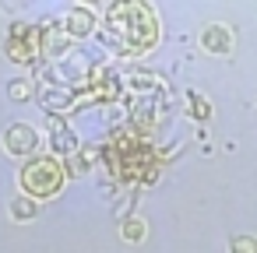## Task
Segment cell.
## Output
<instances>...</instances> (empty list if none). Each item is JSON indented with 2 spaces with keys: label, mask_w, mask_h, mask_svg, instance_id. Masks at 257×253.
Listing matches in <instances>:
<instances>
[{
  "label": "cell",
  "mask_w": 257,
  "mask_h": 253,
  "mask_svg": "<svg viewBox=\"0 0 257 253\" xmlns=\"http://www.w3.org/2000/svg\"><path fill=\"white\" fill-rule=\"evenodd\" d=\"M64 29H67V36H71V39H85V36L95 29V8H88V4L71 8V11H67Z\"/></svg>",
  "instance_id": "52a82bcc"
},
{
  "label": "cell",
  "mask_w": 257,
  "mask_h": 253,
  "mask_svg": "<svg viewBox=\"0 0 257 253\" xmlns=\"http://www.w3.org/2000/svg\"><path fill=\"white\" fill-rule=\"evenodd\" d=\"M32 92H36V88H32V81H15V85L8 88V95H11V99H29Z\"/></svg>",
  "instance_id": "2e32d148"
},
{
  "label": "cell",
  "mask_w": 257,
  "mask_h": 253,
  "mask_svg": "<svg viewBox=\"0 0 257 253\" xmlns=\"http://www.w3.org/2000/svg\"><path fill=\"white\" fill-rule=\"evenodd\" d=\"M187 106H190L187 113H190L194 120H208V116H211V106H208V99H201V95H190Z\"/></svg>",
  "instance_id": "4fadbf2b"
},
{
  "label": "cell",
  "mask_w": 257,
  "mask_h": 253,
  "mask_svg": "<svg viewBox=\"0 0 257 253\" xmlns=\"http://www.w3.org/2000/svg\"><path fill=\"white\" fill-rule=\"evenodd\" d=\"M67 43H71L67 29H60V25H43L39 29V53L43 57H60L67 50Z\"/></svg>",
  "instance_id": "ba28073f"
},
{
  "label": "cell",
  "mask_w": 257,
  "mask_h": 253,
  "mask_svg": "<svg viewBox=\"0 0 257 253\" xmlns=\"http://www.w3.org/2000/svg\"><path fill=\"white\" fill-rule=\"evenodd\" d=\"M229 46H232V36H229L225 25H208V29L201 32V50H204V53L222 57V53H229Z\"/></svg>",
  "instance_id": "9c48e42d"
},
{
  "label": "cell",
  "mask_w": 257,
  "mask_h": 253,
  "mask_svg": "<svg viewBox=\"0 0 257 253\" xmlns=\"http://www.w3.org/2000/svg\"><path fill=\"white\" fill-rule=\"evenodd\" d=\"M36 148H39L36 127H29V123H11V127L4 130V151H8L11 158H29Z\"/></svg>",
  "instance_id": "5b68a950"
},
{
  "label": "cell",
  "mask_w": 257,
  "mask_h": 253,
  "mask_svg": "<svg viewBox=\"0 0 257 253\" xmlns=\"http://www.w3.org/2000/svg\"><path fill=\"white\" fill-rule=\"evenodd\" d=\"M120 235H123V242H141V239L148 235L145 218H127V221L120 225Z\"/></svg>",
  "instance_id": "7c38bea8"
},
{
  "label": "cell",
  "mask_w": 257,
  "mask_h": 253,
  "mask_svg": "<svg viewBox=\"0 0 257 253\" xmlns=\"http://www.w3.org/2000/svg\"><path fill=\"white\" fill-rule=\"evenodd\" d=\"M8 57L15 64H29L39 57V29H25V25H15L11 29V39H8Z\"/></svg>",
  "instance_id": "277c9868"
},
{
  "label": "cell",
  "mask_w": 257,
  "mask_h": 253,
  "mask_svg": "<svg viewBox=\"0 0 257 253\" xmlns=\"http://www.w3.org/2000/svg\"><path fill=\"white\" fill-rule=\"evenodd\" d=\"M46 123H50V144H53V155H57V158H60V155H78V137H74V130H71L60 116H50Z\"/></svg>",
  "instance_id": "8992f818"
},
{
  "label": "cell",
  "mask_w": 257,
  "mask_h": 253,
  "mask_svg": "<svg viewBox=\"0 0 257 253\" xmlns=\"http://www.w3.org/2000/svg\"><path fill=\"white\" fill-rule=\"evenodd\" d=\"M102 158L106 165L113 169V176L120 183H134L145 176L148 165H155V151H152V141L138 130H116L106 148H102Z\"/></svg>",
  "instance_id": "7a4b0ae2"
},
{
  "label": "cell",
  "mask_w": 257,
  "mask_h": 253,
  "mask_svg": "<svg viewBox=\"0 0 257 253\" xmlns=\"http://www.w3.org/2000/svg\"><path fill=\"white\" fill-rule=\"evenodd\" d=\"M88 162H92V151L74 155V158H71V165H67V176H81V172H88Z\"/></svg>",
  "instance_id": "9a60e30c"
},
{
  "label": "cell",
  "mask_w": 257,
  "mask_h": 253,
  "mask_svg": "<svg viewBox=\"0 0 257 253\" xmlns=\"http://www.w3.org/2000/svg\"><path fill=\"white\" fill-rule=\"evenodd\" d=\"M64 179H67V169H64V162H60L57 155L29 158V162L22 165V172H18L22 190H25V197H32V200H50V197H57L60 186H64Z\"/></svg>",
  "instance_id": "3957f363"
},
{
  "label": "cell",
  "mask_w": 257,
  "mask_h": 253,
  "mask_svg": "<svg viewBox=\"0 0 257 253\" xmlns=\"http://www.w3.org/2000/svg\"><path fill=\"white\" fill-rule=\"evenodd\" d=\"M71 102H74V95H71V92H46V99H43V106H46V113H50V116H57V113H64V109H71Z\"/></svg>",
  "instance_id": "8fae6325"
},
{
  "label": "cell",
  "mask_w": 257,
  "mask_h": 253,
  "mask_svg": "<svg viewBox=\"0 0 257 253\" xmlns=\"http://www.w3.org/2000/svg\"><path fill=\"white\" fill-rule=\"evenodd\" d=\"M36 214H39V207H36V200H32V197H25V193H22V197H15V200H11V218H15V221H32Z\"/></svg>",
  "instance_id": "30bf717a"
},
{
  "label": "cell",
  "mask_w": 257,
  "mask_h": 253,
  "mask_svg": "<svg viewBox=\"0 0 257 253\" xmlns=\"http://www.w3.org/2000/svg\"><path fill=\"white\" fill-rule=\"evenodd\" d=\"M229 253H257V239L253 235H236L229 242Z\"/></svg>",
  "instance_id": "5bb4252c"
},
{
  "label": "cell",
  "mask_w": 257,
  "mask_h": 253,
  "mask_svg": "<svg viewBox=\"0 0 257 253\" xmlns=\"http://www.w3.org/2000/svg\"><path fill=\"white\" fill-rule=\"evenodd\" d=\"M102 43L123 57H141L159 43V25L148 4H106Z\"/></svg>",
  "instance_id": "6da1fadb"
}]
</instances>
